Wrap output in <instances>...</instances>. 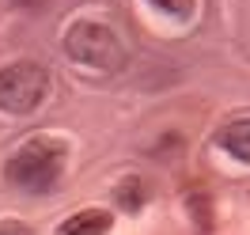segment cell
<instances>
[{
    "mask_svg": "<svg viewBox=\"0 0 250 235\" xmlns=\"http://www.w3.org/2000/svg\"><path fill=\"white\" fill-rule=\"evenodd\" d=\"M189 213H193V224H197L201 235L212 232V213H208V197L205 193H189Z\"/></svg>",
    "mask_w": 250,
    "mask_h": 235,
    "instance_id": "8",
    "label": "cell"
},
{
    "mask_svg": "<svg viewBox=\"0 0 250 235\" xmlns=\"http://www.w3.org/2000/svg\"><path fill=\"white\" fill-rule=\"evenodd\" d=\"M0 235H31V228H23V224H0Z\"/></svg>",
    "mask_w": 250,
    "mask_h": 235,
    "instance_id": "10",
    "label": "cell"
},
{
    "mask_svg": "<svg viewBox=\"0 0 250 235\" xmlns=\"http://www.w3.org/2000/svg\"><path fill=\"white\" fill-rule=\"evenodd\" d=\"M216 144L228 152V156H235L239 163H247V167H250V118L224 126V129L216 133Z\"/></svg>",
    "mask_w": 250,
    "mask_h": 235,
    "instance_id": "4",
    "label": "cell"
},
{
    "mask_svg": "<svg viewBox=\"0 0 250 235\" xmlns=\"http://www.w3.org/2000/svg\"><path fill=\"white\" fill-rule=\"evenodd\" d=\"M106 232H110V213H103V209H83L57 228V235H106Z\"/></svg>",
    "mask_w": 250,
    "mask_h": 235,
    "instance_id": "5",
    "label": "cell"
},
{
    "mask_svg": "<svg viewBox=\"0 0 250 235\" xmlns=\"http://www.w3.org/2000/svg\"><path fill=\"white\" fill-rule=\"evenodd\" d=\"M144 197H148V190H144L141 178H125L122 186L114 190V201L122 205L125 213H141V209H144Z\"/></svg>",
    "mask_w": 250,
    "mask_h": 235,
    "instance_id": "6",
    "label": "cell"
},
{
    "mask_svg": "<svg viewBox=\"0 0 250 235\" xmlns=\"http://www.w3.org/2000/svg\"><path fill=\"white\" fill-rule=\"evenodd\" d=\"M64 53H68V61L95 68V72H118L125 64L122 38L103 23H72L64 31Z\"/></svg>",
    "mask_w": 250,
    "mask_h": 235,
    "instance_id": "2",
    "label": "cell"
},
{
    "mask_svg": "<svg viewBox=\"0 0 250 235\" xmlns=\"http://www.w3.org/2000/svg\"><path fill=\"white\" fill-rule=\"evenodd\" d=\"M148 4L171 19H193V12H197V0H148Z\"/></svg>",
    "mask_w": 250,
    "mask_h": 235,
    "instance_id": "7",
    "label": "cell"
},
{
    "mask_svg": "<svg viewBox=\"0 0 250 235\" xmlns=\"http://www.w3.org/2000/svg\"><path fill=\"white\" fill-rule=\"evenodd\" d=\"M49 99V72L34 61H12L0 68V110L34 114Z\"/></svg>",
    "mask_w": 250,
    "mask_h": 235,
    "instance_id": "3",
    "label": "cell"
},
{
    "mask_svg": "<svg viewBox=\"0 0 250 235\" xmlns=\"http://www.w3.org/2000/svg\"><path fill=\"white\" fill-rule=\"evenodd\" d=\"M16 8H23V12H38V8H46L49 0H12Z\"/></svg>",
    "mask_w": 250,
    "mask_h": 235,
    "instance_id": "9",
    "label": "cell"
},
{
    "mask_svg": "<svg viewBox=\"0 0 250 235\" xmlns=\"http://www.w3.org/2000/svg\"><path fill=\"white\" fill-rule=\"evenodd\" d=\"M8 182L23 193H49L64 174V141L57 137H31L8 159Z\"/></svg>",
    "mask_w": 250,
    "mask_h": 235,
    "instance_id": "1",
    "label": "cell"
}]
</instances>
